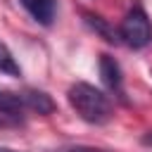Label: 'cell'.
<instances>
[{
  "instance_id": "30bf717a",
  "label": "cell",
  "mask_w": 152,
  "mask_h": 152,
  "mask_svg": "<svg viewBox=\"0 0 152 152\" xmlns=\"http://www.w3.org/2000/svg\"><path fill=\"white\" fill-rule=\"evenodd\" d=\"M145 142H147V145H152V133H150V135H145Z\"/></svg>"
},
{
  "instance_id": "8992f818",
  "label": "cell",
  "mask_w": 152,
  "mask_h": 152,
  "mask_svg": "<svg viewBox=\"0 0 152 152\" xmlns=\"http://www.w3.org/2000/svg\"><path fill=\"white\" fill-rule=\"evenodd\" d=\"M24 95H26L28 112L40 114V116H48V114L55 112V102L50 100L48 93H43V90H24Z\"/></svg>"
},
{
  "instance_id": "277c9868",
  "label": "cell",
  "mask_w": 152,
  "mask_h": 152,
  "mask_svg": "<svg viewBox=\"0 0 152 152\" xmlns=\"http://www.w3.org/2000/svg\"><path fill=\"white\" fill-rule=\"evenodd\" d=\"M0 112L5 116H21L24 112H28L26 104V95L24 93H14V90H0Z\"/></svg>"
},
{
  "instance_id": "9c48e42d",
  "label": "cell",
  "mask_w": 152,
  "mask_h": 152,
  "mask_svg": "<svg viewBox=\"0 0 152 152\" xmlns=\"http://www.w3.org/2000/svg\"><path fill=\"white\" fill-rule=\"evenodd\" d=\"M62 152H109V150H100V147H71V150H62Z\"/></svg>"
},
{
  "instance_id": "7a4b0ae2",
  "label": "cell",
  "mask_w": 152,
  "mask_h": 152,
  "mask_svg": "<svg viewBox=\"0 0 152 152\" xmlns=\"http://www.w3.org/2000/svg\"><path fill=\"white\" fill-rule=\"evenodd\" d=\"M119 38L133 50H140L152 43V24L142 7H133L126 12V17L119 26Z\"/></svg>"
},
{
  "instance_id": "5b68a950",
  "label": "cell",
  "mask_w": 152,
  "mask_h": 152,
  "mask_svg": "<svg viewBox=\"0 0 152 152\" xmlns=\"http://www.w3.org/2000/svg\"><path fill=\"white\" fill-rule=\"evenodd\" d=\"M24 10L43 26H50L55 19V0H19Z\"/></svg>"
},
{
  "instance_id": "3957f363",
  "label": "cell",
  "mask_w": 152,
  "mask_h": 152,
  "mask_svg": "<svg viewBox=\"0 0 152 152\" xmlns=\"http://www.w3.org/2000/svg\"><path fill=\"white\" fill-rule=\"evenodd\" d=\"M100 76H102V83L114 90V93H121V66L119 62L112 57V55H100Z\"/></svg>"
},
{
  "instance_id": "52a82bcc",
  "label": "cell",
  "mask_w": 152,
  "mask_h": 152,
  "mask_svg": "<svg viewBox=\"0 0 152 152\" xmlns=\"http://www.w3.org/2000/svg\"><path fill=\"white\" fill-rule=\"evenodd\" d=\"M0 71L7 74V76H21V66L17 64V59L12 57L10 48L0 40Z\"/></svg>"
},
{
  "instance_id": "6da1fadb",
  "label": "cell",
  "mask_w": 152,
  "mask_h": 152,
  "mask_svg": "<svg viewBox=\"0 0 152 152\" xmlns=\"http://www.w3.org/2000/svg\"><path fill=\"white\" fill-rule=\"evenodd\" d=\"M66 97H69L71 109H74L83 121H88V124H93V126L107 124V121L112 119V114H114L109 97H107L102 90H97L95 86H90V83H83V81L74 83V86L66 90Z\"/></svg>"
},
{
  "instance_id": "8fae6325",
  "label": "cell",
  "mask_w": 152,
  "mask_h": 152,
  "mask_svg": "<svg viewBox=\"0 0 152 152\" xmlns=\"http://www.w3.org/2000/svg\"><path fill=\"white\" fill-rule=\"evenodd\" d=\"M0 152H19V150H10V147H0Z\"/></svg>"
},
{
  "instance_id": "ba28073f",
  "label": "cell",
  "mask_w": 152,
  "mask_h": 152,
  "mask_svg": "<svg viewBox=\"0 0 152 152\" xmlns=\"http://www.w3.org/2000/svg\"><path fill=\"white\" fill-rule=\"evenodd\" d=\"M86 21H88V24H90V26H93L97 33H102V36H104V40H109V43H116V40H119V38H116V33H114V31H109V26H107V24H104L100 17L86 14Z\"/></svg>"
}]
</instances>
